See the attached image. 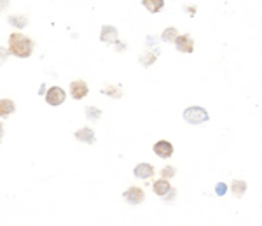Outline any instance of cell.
Wrapping results in <instances>:
<instances>
[{
	"label": "cell",
	"mask_w": 262,
	"mask_h": 226,
	"mask_svg": "<svg viewBox=\"0 0 262 226\" xmlns=\"http://www.w3.org/2000/svg\"><path fill=\"white\" fill-rule=\"evenodd\" d=\"M34 48H35L34 41L24 37L20 32H14V34L9 35V51L16 58H28V56H32Z\"/></svg>",
	"instance_id": "6da1fadb"
},
{
	"label": "cell",
	"mask_w": 262,
	"mask_h": 226,
	"mask_svg": "<svg viewBox=\"0 0 262 226\" xmlns=\"http://www.w3.org/2000/svg\"><path fill=\"white\" fill-rule=\"evenodd\" d=\"M184 119L189 125H203L210 119V114L206 112V109L200 107V105H192V107H187L184 111Z\"/></svg>",
	"instance_id": "7a4b0ae2"
},
{
	"label": "cell",
	"mask_w": 262,
	"mask_h": 226,
	"mask_svg": "<svg viewBox=\"0 0 262 226\" xmlns=\"http://www.w3.org/2000/svg\"><path fill=\"white\" fill-rule=\"evenodd\" d=\"M65 98H66L65 90L60 86H51L48 91H46V102H48L49 105H52V107L62 105L63 102H65Z\"/></svg>",
	"instance_id": "3957f363"
},
{
	"label": "cell",
	"mask_w": 262,
	"mask_h": 226,
	"mask_svg": "<svg viewBox=\"0 0 262 226\" xmlns=\"http://www.w3.org/2000/svg\"><path fill=\"white\" fill-rule=\"evenodd\" d=\"M122 198H124L130 205H140V203L145 200L144 189L136 188V186H131V188H128L124 193H122Z\"/></svg>",
	"instance_id": "277c9868"
},
{
	"label": "cell",
	"mask_w": 262,
	"mask_h": 226,
	"mask_svg": "<svg viewBox=\"0 0 262 226\" xmlns=\"http://www.w3.org/2000/svg\"><path fill=\"white\" fill-rule=\"evenodd\" d=\"M100 41L105 42V44H118V42H119V32H118V28L112 27V25H105V27H102Z\"/></svg>",
	"instance_id": "5b68a950"
},
{
	"label": "cell",
	"mask_w": 262,
	"mask_h": 226,
	"mask_svg": "<svg viewBox=\"0 0 262 226\" xmlns=\"http://www.w3.org/2000/svg\"><path fill=\"white\" fill-rule=\"evenodd\" d=\"M173 44H175L176 51L186 53V55H189V53L194 51V41H192V37H190V35H187V34L178 35V37L175 39V42H173Z\"/></svg>",
	"instance_id": "8992f818"
},
{
	"label": "cell",
	"mask_w": 262,
	"mask_h": 226,
	"mask_svg": "<svg viewBox=\"0 0 262 226\" xmlns=\"http://www.w3.org/2000/svg\"><path fill=\"white\" fill-rule=\"evenodd\" d=\"M152 151L156 153V156L162 158V160L173 156V146H172V142H168V140H159V142H156Z\"/></svg>",
	"instance_id": "52a82bcc"
},
{
	"label": "cell",
	"mask_w": 262,
	"mask_h": 226,
	"mask_svg": "<svg viewBox=\"0 0 262 226\" xmlns=\"http://www.w3.org/2000/svg\"><path fill=\"white\" fill-rule=\"evenodd\" d=\"M88 91H90V88H88V84L84 81H74V83H70V95H72L74 100H82L88 95Z\"/></svg>",
	"instance_id": "ba28073f"
},
{
	"label": "cell",
	"mask_w": 262,
	"mask_h": 226,
	"mask_svg": "<svg viewBox=\"0 0 262 226\" xmlns=\"http://www.w3.org/2000/svg\"><path fill=\"white\" fill-rule=\"evenodd\" d=\"M152 189H154V193L158 196H166L168 195L170 191H172V184H170V179H164V177H161V179H158V181L152 184Z\"/></svg>",
	"instance_id": "9c48e42d"
},
{
	"label": "cell",
	"mask_w": 262,
	"mask_h": 226,
	"mask_svg": "<svg viewBox=\"0 0 262 226\" xmlns=\"http://www.w3.org/2000/svg\"><path fill=\"white\" fill-rule=\"evenodd\" d=\"M133 174H134V177H138V179H150L152 175H154V167H152L150 163H140L134 167Z\"/></svg>",
	"instance_id": "30bf717a"
},
{
	"label": "cell",
	"mask_w": 262,
	"mask_h": 226,
	"mask_svg": "<svg viewBox=\"0 0 262 226\" xmlns=\"http://www.w3.org/2000/svg\"><path fill=\"white\" fill-rule=\"evenodd\" d=\"M16 112V104L10 98H0V118H9Z\"/></svg>",
	"instance_id": "8fae6325"
},
{
	"label": "cell",
	"mask_w": 262,
	"mask_h": 226,
	"mask_svg": "<svg viewBox=\"0 0 262 226\" xmlns=\"http://www.w3.org/2000/svg\"><path fill=\"white\" fill-rule=\"evenodd\" d=\"M76 139L80 140V142H86V144H94V132L90 128V126H84V128L77 130L76 132Z\"/></svg>",
	"instance_id": "7c38bea8"
},
{
	"label": "cell",
	"mask_w": 262,
	"mask_h": 226,
	"mask_svg": "<svg viewBox=\"0 0 262 226\" xmlns=\"http://www.w3.org/2000/svg\"><path fill=\"white\" fill-rule=\"evenodd\" d=\"M142 4H144V7L150 14L159 13V11L164 7V0H142Z\"/></svg>",
	"instance_id": "4fadbf2b"
},
{
	"label": "cell",
	"mask_w": 262,
	"mask_h": 226,
	"mask_svg": "<svg viewBox=\"0 0 262 226\" xmlns=\"http://www.w3.org/2000/svg\"><path fill=\"white\" fill-rule=\"evenodd\" d=\"M231 191H232V195L234 196H238V198H242L243 195H245V191H246V182L245 181H232V184H231Z\"/></svg>",
	"instance_id": "5bb4252c"
},
{
	"label": "cell",
	"mask_w": 262,
	"mask_h": 226,
	"mask_svg": "<svg viewBox=\"0 0 262 226\" xmlns=\"http://www.w3.org/2000/svg\"><path fill=\"white\" fill-rule=\"evenodd\" d=\"M9 23L18 28H24L28 25V18L24 14H14V16H9Z\"/></svg>",
	"instance_id": "9a60e30c"
},
{
	"label": "cell",
	"mask_w": 262,
	"mask_h": 226,
	"mask_svg": "<svg viewBox=\"0 0 262 226\" xmlns=\"http://www.w3.org/2000/svg\"><path fill=\"white\" fill-rule=\"evenodd\" d=\"M178 37V30L175 27H168L164 28V32L161 34V39L164 42H175V39Z\"/></svg>",
	"instance_id": "2e32d148"
},
{
	"label": "cell",
	"mask_w": 262,
	"mask_h": 226,
	"mask_svg": "<svg viewBox=\"0 0 262 226\" xmlns=\"http://www.w3.org/2000/svg\"><path fill=\"white\" fill-rule=\"evenodd\" d=\"M86 118L90 119V121H98V119L102 118V111L98 107H93V105H88L86 109Z\"/></svg>",
	"instance_id": "e0dca14e"
},
{
	"label": "cell",
	"mask_w": 262,
	"mask_h": 226,
	"mask_svg": "<svg viewBox=\"0 0 262 226\" xmlns=\"http://www.w3.org/2000/svg\"><path fill=\"white\" fill-rule=\"evenodd\" d=\"M175 167H164L161 170V177H164V179H170V177H173L175 175Z\"/></svg>",
	"instance_id": "ac0fdd59"
},
{
	"label": "cell",
	"mask_w": 262,
	"mask_h": 226,
	"mask_svg": "<svg viewBox=\"0 0 262 226\" xmlns=\"http://www.w3.org/2000/svg\"><path fill=\"white\" fill-rule=\"evenodd\" d=\"M9 55H10V51H9V49H4V48H0V65H4V63L7 62V58H9Z\"/></svg>",
	"instance_id": "d6986e66"
},
{
	"label": "cell",
	"mask_w": 262,
	"mask_h": 226,
	"mask_svg": "<svg viewBox=\"0 0 262 226\" xmlns=\"http://www.w3.org/2000/svg\"><path fill=\"white\" fill-rule=\"evenodd\" d=\"M226 191H228V186H226L224 182H218V184L215 186V193H217L218 196L226 195Z\"/></svg>",
	"instance_id": "ffe728a7"
},
{
	"label": "cell",
	"mask_w": 262,
	"mask_h": 226,
	"mask_svg": "<svg viewBox=\"0 0 262 226\" xmlns=\"http://www.w3.org/2000/svg\"><path fill=\"white\" fill-rule=\"evenodd\" d=\"M104 93L114 95V98H119V97H121V91H119L118 88H107V90H104Z\"/></svg>",
	"instance_id": "44dd1931"
},
{
	"label": "cell",
	"mask_w": 262,
	"mask_h": 226,
	"mask_svg": "<svg viewBox=\"0 0 262 226\" xmlns=\"http://www.w3.org/2000/svg\"><path fill=\"white\" fill-rule=\"evenodd\" d=\"M7 7H9V0H0V13L6 11Z\"/></svg>",
	"instance_id": "7402d4cb"
},
{
	"label": "cell",
	"mask_w": 262,
	"mask_h": 226,
	"mask_svg": "<svg viewBox=\"0 0 262 226\" xmlns=\"http://www.w3.org/2000/svg\"><path fill=\"white\" fill-rule=\"evenodd\" d=\"M2 137H4V126L2 123H0V142H2Z\"/></svg>",
	"instance_id": "603a6c76"
}]
</instances>
